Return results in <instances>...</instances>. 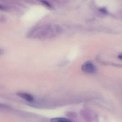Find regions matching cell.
Instances as JSON below:
<instances>
[{
	"label": "cell",
	"mask_w": 122,
	"mask_h": 122,
	"mask_svg": "<svg viewBox=\"0 0 122 122\" xmlns=\"http://www.w3.org/2000/svg\"><path fill=\"white\" fill-rule=\"evenodd\" d=\"M81 70L83 72L86 73H93L96 72V68L91 62H86L83 64L81 67Z\"/></svg>",
	"instance_id": "cell-1"
},
{
	"label": "cell",
	"mask_w": 122,
	"mask_h": 122,
	"mask_svg": "<svg viewBox=\"0 0 122 122\" xmlns=\"http://www.w3.org/2000/svg\"><path fill=\"white\" fill-rule=\"evenodd\" d=\"M16 94L19 97L29 102H33L34 100L33 96L29 93L22 92H18Z\"/></svg>",
	"instance_id": "cell-2"
},
{
	"label": "cell",
	"mask_w": 122,
	"mask_h": 122,
	"mask_svg": "<svg viewBox=\"0 0 122 122\" xmlns=\"http://www.w3.org/2000/svg\"><path fill=\"white\" fill-rule=\"evenodd\" d=\"M51 121L56 122H71L72 121L64 117H57L52 118Z\"/></svg>",
	"instance_id": "cell-3"
},
{
	"label": "cell",
	"mask_w": 122,
	"mask_h": 122,
	"mask_svg": "<svg viewBox=\"0 0 122 122\" xmlns=\"http://www.w3.org/2000/svg\"><path fill=\"white\" fill-rule=\"evenodd\" d=\"M118 58L120 59V60H122V54H120V55H118Z\"/></svg>",
	"instance_id": "cell-4"
}]
</instances>
